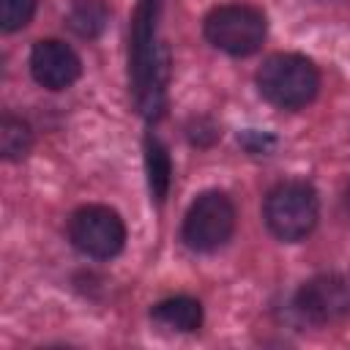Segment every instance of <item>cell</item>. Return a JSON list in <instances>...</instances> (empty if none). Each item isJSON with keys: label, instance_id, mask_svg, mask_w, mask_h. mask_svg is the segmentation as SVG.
<instances>
[{"label": "cell", "instance_id": "1", "mask_svg": "<svg viewBox=\"0 0 350 350\" xmlns=\"http://www.w3.org/2000/svg\"><path fill=\"white\" fill-rule=\"evenodd\" d=\"M257 88L265 101L279 109H301L320 90V74L304 55L279 52L271 55L257 71Z\"/></svg>", "mask_w": 350, "mask_h": 350}, {"label": "cell", "instance_id": "2", "mask_svg": "<svg viewBox=\"0 0 350 350\" xmlns=\"http://www.w3.org/2000/svg\"><path fill=\"white\" fill-rule=\"evenodd\" d=\"M320 216L317 191L304 180H284L273 186L262 205V219L271 235H276L284 243L304 241Z\"/></svg>", "mask_w": 350, "mask_h": 350}, {"label": "cell", "instance_id": "3", "mask_svg": "<svg viewBox=\"0 0 350 350\" xmlns=\"http://www.w3.org/2000/svg\"><path fill=\"white\" fill-rule=\"evenodd\" d=\"M202 30L216 49L232 57H246L262 46L268 25L260 8L246 3H227V5H216L205 16Z\"/></svg>", "mask_w": 350, "mask_h": 350}, {"label": "cell", "instance_id": "4", "mask_svg": "<svg viewBox=\"0 0 350 350\" xmlns=\"http://www.w3.org/2000/svg\"><path fill=\"white\" fill-rule=\"evenodd\" d=\"M235 230V205L221 191L200 194L183 216V241L194 252H216Z\"/></svg>", "mask_w": 350, "mask_h": 350}, {"label": "cell", "instance_id": "5", "mask_svg": "<svg viewBox=\"0 0 350 350\" xmlns=\"http://www.w3.org/2000/svg\"><path fill=\"white\" fill-rule=\"evenodd\" d=\"M153 11H156V0H142L137 11V25H134V60H131L137 101L148 118L161 112L159 57H156V44H153V33H156Z\"/></svg>", "mask_w": 350, "mask_h": 350}, {"label": "cell", "instance_id": "6", "mask_svg": "<svg viewBox=\"0 0 350 350\" xmlns=\"http://www.w3.org/2000/svg\"><path fill=\"white\" fill-rule=\"evenodd\" d=\"M68 238L74 249L93 260H109L115 257L126 243V227L123 219L107 208V205H85L74 211L68 221Z\"/></svg>", "mask_w": 350, "mask_h": 350}, {"label": "cell", "instance_id": "7", "mask_svg": "<svg viewBox=\"0 0 350 350\" xmlns=\"http://www.w3.org/2000/svg\"><path fill=\"white\" fill-rule=\"evenodd\" d=\"M295 312L314 325L336 323L350 314V284L336 273H320L304 282L293 301Z\"/></svg>", "mask_w": 350, "mask_h": 350}, {"label": "cell", "instance_id": "8", "mask_svg": "<svg viewBox=\"0 0 350 350\" xmlns=\"http://www.w3.org/2000/svg\"><path fill=\"white\" fill-rule=\"evenodd\" d=\"M79 71H82V63L68 44H63L57 38L36 41V46L30 52V74L41 88L66 90L68 85L77 82Z\"/></svg>", "mask_w": 350, "mask_h": 350}, {"label": "cell", "instance_id": "9", "mask_svg": "<svg viewBox=\"0 0 350 350\" xmlns=\"http://www.w3.org/2000/svg\"><path fill=\"white\" fill-rule=\"evenodd\" d=\"M150 317L170 331L178 334H191L202 325V306L200 301L189 298V295H175V298H164L150 309Z\"/></svg>", "mask_w": 350, "mask_h": 350}, {"label": "cell", "instance_id": "10", "mask_svg": "<svg viewBox=\"0 0 350 350\" xmlns=\"http://www.w3.org/2000/svg\"><path fill=\"white\" fill-rule=\"evenodd\" d=\"M145 167H148V186L156 202L167 200L170 191V175H172V164H170V153L161 145L159 137L148 134L145 139Z\"/></svg>", "mask_w": 350, "mask_h": 350}, {"label": "cell", "instance_id": "11", "mask_svg": "<svg viewBox=\"0 0 350 350\" xmlns=\"http://www.w3.org/2000/svg\"><path fill=\"white\" fill-rule=\"evenodd\" d=\"M30 142H33V134H30V129H27L25 120L11 118V115H5L0 120V153L8 161H16V159L27 156Z\"/></svg>", "mask_w": 350, "mask_h": 350}, {"label": "cell", "instance_id": "12", "mask_svg": "<svg viewBox=\"0 0 350 350\" xmlns=\"http://www.w3.org/2000/svg\"><path fill=\"white\" fill-rule=\"evenodd\" d=\"M104 22H107V8L98 0H79L71 8V16H68V25L79 36H88V38L98 36L104 30Z\"/></svg>", "mask_w": 350, "mask_h": 350}, {"label": "cell", "instance_id": "13", "mask_svg": "<svg viewBox=\"0 0 350 350\" xmlns=\"http://www.w3.org/2000/svg\"><path fill=\"white\" fill-rule=\"evenodd\" d=\"M36 14V0H0V27L14 33L25 27Z\"/></svg>", "mask_w": 350, "mask_h": 350}, {"label": "cell", "instance_id": "14", "mask_svg": "<svg viewBox=\"0 0 350 350\" xmlns=\"http://www.w3.org/2000/svg\"><path fill=\"white\" fill-rule=\"evenodd\" d=\"M345 211H347V216H350V189L345 191Z\"/></svg>", "mask_w": 350, "mask_h": 350}]
</instances>
